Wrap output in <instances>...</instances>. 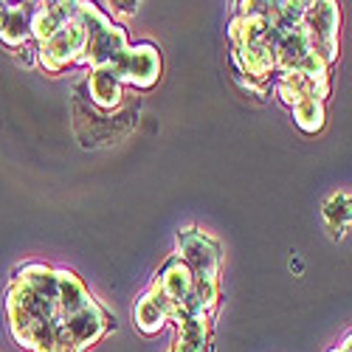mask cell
Wrapping results in <instances>:
<instances>
[{"label": "cell", "mask_w": 352, "mask_h": 352, "mask_svg": "<svg viewBox=\"0 0 352 352\" xmlns=\"http://www.w3.org/2000/svg\"><path fill=\"white\" fill-rule=\"evenodd\" d=\"M87 94H91V102L102 110H116L124 102V82L119 79L110 65L107 68H91L87 74Z\"/></svg>", "instance_id": "obj_9"}, {"label": "cell", "mask_w": 352, "mask_h": 352, "mask_svg": "<svg viewBox=\"0 0 352 352\" xmlns=\"http://www.w3.org/2000/svg\"><path fill=\"white\" fill-rule=\"evenodd\" d=\"M110 68L119 74L124 85H133L138 91H150L161 79V51L153 43H135Z\"/></svg>", "instance_id": "obj_6"}, {"label": "cell", "mask_w": 352, "mask_h": 352, "mask_svg": "<svg viewBox=\"0 0 352 352\" xmlns=\"http://www.w3.org/2000/svg\"><path fill=\"white\" fill-rule=\"evenodd\" d=\"M12 338L28 352H54L65 313L60 305V268L28 262L17 268L6 293Z\"/></svg>", "instance_id": "obj_1"}, {"label": "cell", "mask_w": 352, "mask_h": 352, "mask_svg": "<svg viewBox=\"0 0 352 352\" xmlns=\"http://www.w3.org/2000/svg\"><path fill=\"white\" fill-rule=\"evenodd\" d=\"M76 17V0H56V3H34V14H32V37L37 43H45L48 37H54L60 28Z\"/></svg>", "instance_id": "obj_7"}, {"label": "cell", "mask_w": 352, "mask_h": 352, "mask_svg": "<svg viewBox=\"0 0 352 352\" xmlns=\"http://www.w3.org/2000/svg\"><path fill=\"white\" fill-rule=\"evenodd\" d=\"M175 256L192 271L195 279H220V262L223 251L214 237L195 226L181 228L175 237Z\"/></svg>", "instance_id": "obj_3"}, {"label": "cell", "mask_w": 352, "mask_h": 352, "mask_svg": "<svg viewBox=\"0 0 352 352\" xmlns=\"http://www.w3.org/2000/svg\"><path fill=\"white\" fill-rule=\"evenodd\" d=\"M333 352H352V333H349V336H346V338H344Z\"/></svg>", "instance_id": "obj_16"}, {"label": "cell", "mask_w": 352, "mask_h": 352, "mask_svg": "<svg viewBox=\"0 0 352 352\" xmlns=\"http://www.w3.org/2000/svg\"><path fill=\"white\" fill-rule=\"evenodd\" d=\"M87 48V32L79 17H71L54 37L40 43L37 48V60L48 74H60L68 65H79Z\"/></svg>", "instance_id": "obj_4"}, {"label": "cell", "mask_w": 352, "mask_h": 352, "mask_svg": "<svg viewBox=\"0 0 352 352\" xmlns=\"http://www.w3.org/2000/svg\"><path fill=\"white\" fill-rule=\"evenodd\" d=\"M133 321H135V327L144 336H155V333H161L166 327L169 318H166V313H164V307H161V302H158V296H155L153 290H146L144 296L135 302Z\"/></svg>", "instance_id": "obj_12"}, {"label": "cell", "mask_w": 352, "mask_h": 352, "mask_svg": "<svg viewBox=\"0 0 352 352\" xmlns=\"http://www.w3.org/2000/svg\"><path fill=\"white\" fill-rule=\"evenodd\" d=\"M310 43H313V54L321 56L330 68L338 60V6L333 0H321V3H307V12L302 17Z\"/></svg>", "instance_id": "obj_5"}, {"label": "cell", "mask_w": 352, "mask_h": 352, "mask_svg": "<svg viewBox=\"0 0 352 352\" xmlns=\"http://www.w3.org/2000/svg\"><path fill=\"white\" fill-rule=\"evenodd\" d=\"M169 352H212V316H186L178 324V338H175Z\"/></svg>", "instance_id": "obj_8"}, {"label": "cell", "mask_w": 352, "mask_h": 352, "mask_svg": "<svg viewBox=\"0 0 352 352\" xmlns=\"http://www.w3.org/2000/svg\"><path fill=\"white\" fill-rule=\"evenodd\" d=\"M274 91H276V96L285 104L296 107L305 99H321V102H324V96L330 94V82H316V79L302 76V74H282L276 79Z\"/></svg>", "instance_id": "obj_11"}, {"label": "cell", "mask_w": 352, "mask_h": 352, "mask_svg": "<svg viewBox=\"0 0 352 352\" xmlns=\"http://www.w3.org/2000/svg\"><path fill=\"white\" fill-rule=\"evenodd\" d=\"M324 220L333 231V237H344V231L352 226V195H333L327 203H324Z\"/></svg>", "instance_id": "obj_13"}, {"label": "cell", "mask_w": 352, "mask_h": 352, "mask_svg": "<svg viewBox=\"0 0 352 352\" xmlns=\"http://www.w3.org/2000/svg\"><path fill=\"white\" fill-rule=\"evenodd\" d=\"M324 119H327V113H324V102L321 99H305L293 107V122L307 135H316L324 127Z\"/></svg>", "instance_id": "obj_14"}, {"label": "cell", "mask_w": 352, "mask_h": 352, "mask_svg": "<svg viewBox=\"0 0 352 352\" xmlns=\"http://www.w3.org/2000/svg\"><path fill=\"white\" fill-rule=\"evenodd\" d=\"M32 14H34V3L25 6L0 3V40L9 48H20L32 37Z\"/></svg>", "instance_id": "obj_10"}, {"label": "cell", "mask_w": 352, "mask_h": 352, "mask_svg": "<svg viewBox=\"0 0 352 352\" xmlns=\"http://www.w3.org/2000/svg\"><path fill=\"white\" fill-rule=\"evenodd\" d=\"M113 6L119 14H135V9H138V3H113Z\"/></svg>", "instance_id": "obj_15"}, {"label": "cell", "mask_w": 352, "mask_h": 352, "mask_svg": "<svg viewBox=\"0 0 352 352\" xmlns=\"http://www.w3.org/2000/svg\"><path fill=\"white\" fill-rule=\"evenodd\" d=\"M76 17L82 20L85 32H87V48H85V56L79 65L107 68L130 48L127 32L119 23H113V17L107 12H102L96 3H76Z\"/></svg>", "instance_id": "obj_2"}]
</instances>
